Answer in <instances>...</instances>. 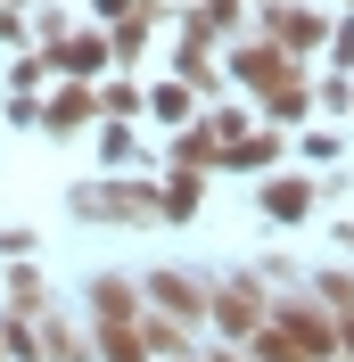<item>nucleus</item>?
Instances as JSON below:
<instances>
[{"mask_svg":"<svg viewBox=\"0 0 354 362\" xmlns=\"http://www.w3.org/2000/svg\"><path fill=\"white\" fill-rule=\"evenodd\" d=\"M272 33H280L288 49H305V42H321V17H313V8H272Z\"/></svg>","mask_w":354,"mask_h":362,"instance_id":"3","label":"nucleus"},{"mask_svg":"<svg viewBox=\"0 0 354 362\" xmlns=\"http://www.w3.org/2000/svg\"><path fill=\"white\" fill-rule=\"evenodd\" d=\"M264 214H272V223H305V214H313V181H305V173L264 181Z\"/></svg>","mask_w":354,"mask_h":362,"instance_id":"1","label":"nucleus"},{"mask_svg":"<svg viewBox=\"0 0 354 362\" xmlns=\"http://www.w3.org/2000/svg\"><path fill=\"white\" fill-rule=\"evenodd\" d=\"M215 313L231 321V338H247V329H256V313H264V296H256V280H239V288H222V296H215Z\"/></svg>","mask_w":354,"mask_h":362,"instance_id":"2","label":"nucleus"},{"mask_svg":"<svg viewBox=\"0 0 354 362\" xmlns=\"http://www.w3.org/2000/svg\"><path fill=\"white\" fill-rule=\"evenodd\" d=\"M272 148H280V132H247V140H231L222 157L231 165H272Z\"/></svg>","mask_w":354,"mask_h":362,"instance_id":"4","label":"nucleus"},{"mask_svg":"<svg viewBox=\"0 0 354 362\" xmlns=\"http://www.w3.org/2000/svg\"><path fill=\"white\" fill-rule=\"evenodd\" d=\"M156 305H173V313H198V288H190V280H156Z\"/></svg>","mask_w":354,"mask_h":362,"instance_id":"5","label":"nucleus"},{"mask_svg":"<svg viewBox=\"0 0 354 362\" xmlns=\"http://www.w3.org/2000/svg\"><path fill=\"white\" fill-rule=\"evenodd\" d=\"M338 329H346V354H354V313H346V321H338Z\"/></svg>","mask_w":354,"mask_h":362,"instance_id":"6","label":"nucleus"}]
</instances>
